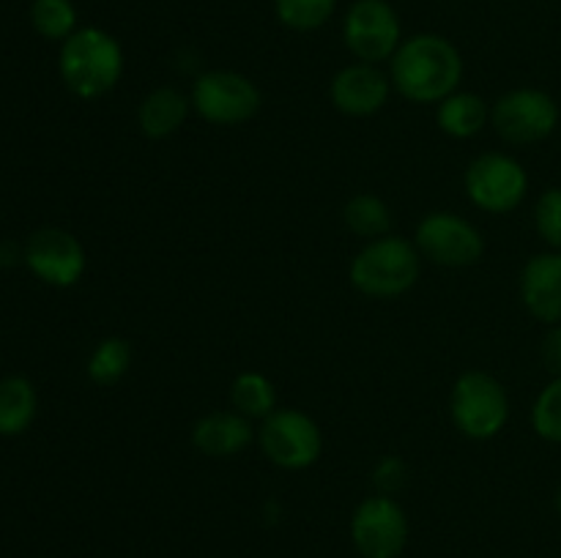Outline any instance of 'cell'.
<instances>
[{
  "label": "cell",
  "instance_id": "6da1fadb",
  "mask_svg": "<svg viewBox=\"0 0 561 558\" xmlns=\"http://www.w3.org/2000/svg\"><path fill=\"white\" fill-rule=\"evenodd\" d=\"M392 88L414 104H438L460 91L463 58L449 38L420 33L405 38L389 60Z\"/></svg>",
  "mask_w": 561,
  "mask_h": 558
},
{
  "label": "cell",
  "instance_id": "ba28073f",
  "mask_svg": "<svg viewBox=\"0 0 561 558\" xmlns=\"http://www.w3.org/2000/svg\"><path fill=\"white\" fill-rule=\"evenodd\" d=\"M491 126L510 146H535L559 126V104L542 88H513L491 104Z\"/></svg>",
  "mask_w": 561,
  "mask_h": 558
},
{
  "label": "cell",
  "instance_id": "277c9868",
  "mask_svg": "<svg viewBox=\"0 0 561 558\" xmlns=\"http://www.w3.org/2000/svg\"><path fill=\"white\" fill-rule=\"evenodd\" d=\"M513 405L504 383L482 370L458 375L449 392V419L469 441H493L507 427Z\"/></svg>",
  "mask_w": 561,
  "mask_h": 558
},
{
  "label": "cell",
  "instance_id": "7402d4cb",
  "mask_svg": "<svg viewBox=\"0 0 561 558\" xmlns=\"http://www.w3.org/2000/svg\"><path fill=\"white\" fill-rule=\"evenodd\" d=\"M31 22L49 42H66L77 31V9L71 0H33Z\"/></svg>",
  "mask_w": 561,
  "mask_h": 558
},
{
  "label": "cell",
  "instance_id": "e0dca14e",
  "mask_svg": "<svg viewBox=\"0 0 561 558\" xmlns=\"http://www.w3.org/2000/svg\"><path fill=\"white\" fill-rule=\"evenodd\" d=\"M436 124L453 140H471L491 124V104L471 91H455L436 104Z\"/></svg>",
  "mask_w": 561,
  "mask_h": 558
},
{
  "label": "cell",
  "instance_id": "52a82bcc",
  "mask_svg": "<svg viewBox=\"0 0 561 558\" xmlns=\"http://www.w3.org/2000/svg\"><path fill=\"white\" fill-rule=\"evenodd\" d=\"M261 452L283 470H307L321 460L323 432L310 414L299 408H277L257 430Z\"/></svg>",
  "mask_w": 561,
  "mask_h": 558
},
{
  "label": "cell",
  "instance_id": "8fae6325",
  "mask_svg": "<svg viewBox=\"0 0 561 558\" xmlns=\"http://www.w3.org/2000/svg\"><path fill=\"white\" fill-rule=\"evenodd\" d=\"M343 38L348 53L362 63L392 60L403 44L398 11L387 0H356L343 22Z\"/></svg>",
  "mask_w": 561,
  "mask_h": 558
},
{
  "label": "cell",
  "instance_id": "8992f818",
  "mask_svg": "<svg viewBox=\"0 0 561 558\" xmlns=\"http://www.w3.org/2000/svg\"><path fill=\"white\" fill-rule=\"evenodd\" d=\"M192 109L211 126L250 124L263 107V93L255 82L241 71L214 69L195 80L190 91Z\"/></svg>",
  "mask_w": 561,
  "mask_h": 558
},
{
  "label": "cell",
  "instance_id": "3957f363",
  "mask_svg": "<svg viewBox=\"0 0 561 558\" xmlns=\"http://www.w3.org/2000/svg\"><path fill=\"white\" fill-rule=\"evenodd\" d=\"M422 255L414 241L403 235H383L367 241L348 266V279L356 293L367 299H400L420 282Z\"/></svg>",
  "mask_w": 561,
  "mask_h": 558
},
{
  "label": "cell",
  "instance_id": "30bf717a",
  "mask_svg": "<svg viewBox=\"0 0 561 558\" xmlns=\"http://www.w3.org/2000/svg\"><path fill=\"white\" fill-rule=\"evenodd\" d=\"M409 514L392 496H367L351 514V542L362 558H400L409 545Z\"/></svg>",
  "mask_w": 561,
  "mask_h": 558
},
{
  "label": "cell",
  "instance_id": "ac0fdd59",
  "mask_svg": "<svg viewBox=\"0 0 561 558\" xmlns=\"http://www.w3.org/2000/svg\"><path fill=\"white\" fill-rule=\"evenodd\" d=\"M38 414V394L27 377L9 375L0 381V435H22Z\"/></svg>",
  "mask_w": 561,
  "mask_h": 558
},
{
  "label": "cell",
  "instance_id": "7a4b0ae2",
  "mask_svg": "<svg viewBox=\"0 0 561 558\" xmlns=\"http://www.w3.org/2000/svg\"><path fill=\"white\" fill-rule=\"evenodd\" d=\"M124 69L126 60L118 38L102 27H77L60 47V80L77 98L85 102L115 91Z\"/></svg>",
  "mask_w": 561,
  "mask_h": 558
},
{
  "label": "cell",
  "instance_id": "5b68a950",
  "mask_svg": "<svg viewBox=\"0 0 561 558\" xmlns=\"http://www.w3.org/2000/svg\"><path fill=\"white\" fill-rule=\"evenodd\" d=\"M463 189L471 206L493 217H504L524 206L529 195V173L510 153L488 151L469 162L463 173Z\"/></svg>",
  "mask_w": 561,
  "mask_h": 558
},
{
  "label": "cell",
  "instance_id": "cb8c5ba5",
  "mask_svg": "<svg viewBox=\"0 0 561 558\" xmlns=\"http://www.w3.org/2000/svg\"><path fill=\"white\" fill-rule=\"evenodd\" d=\"M531 430L548 443H561V377H551L531 403Z\"/></svg>",
  "mask_w": 561,
  "mask_h": 558
},
{
  "label": "cell",
  "instance_id": "4316f807",
  "mask_svg": "<svg viewBox=\"0 0 561 558\" xmlns=\"http://www.w3.org/2000/svg\"><path fill=\"white\" fill-rule=\"evenodd\" d=\"M540 359L548 375L561 377V323L548 326L546 337H542L540 342Z\"/></svg>",
  "mask_w": 561,
  "mask_h": 558
},
{
  "label": "cell",
  "instance_id": "83f0119b",
  "mask_svg": "<svg viewBox=\"0 0 561 558\" xmlns=\"http://www.w3.org/2000/svg\"><path fill=\"white\" fill-rule=\"evenodd\" d=\"M553 507H557V512H559V518H561V487L557 490V498H553Z\"/></svg>",
  "mask_w": 561,
  "mask_h": 558
},
{
  "label": "cell",
  "instance_id": "d6986e66",
  "mask_svg": "<svg viewBox=\"0 0 561 558\" xmlns=\"http://www.w3.org/2000/svg\"><path fill=\"white\" fill-rule=\"evenodd\" d=\"M343 222L356 239L376 241L392 233V208L376 191H359L343 208Z\"/></svg>",
  "mask_w": 561,
  "mask_h": 558
},
{
  "label": "cell",
  "instance_id": "4fadbf2b",
  "mask_svg": "<svg viewBox=\"0 0 561 558\" xmlns=\"http://www.w3.org/2000/svg\"><path fill=\"white\" fill-rule=\"evenodd\" d=\"M392 96V77L376 63L343 66L329 82V98L334 109L348 118H373L381 113Z\"/></svg>",
  "mask_w": 561,
  "mask_h": 558
},
{
  "label": "cell",
  "instance_id": "5bb4252c",
  "mask_svg": "<svg viewBox=\"0 0 561 558\" xmlns=\"http://www.w3.org/2000/svg\"><path fill=\"white\" fill-rule=\"evenodd\" d=\"M520 301L535 321L561 323V252H537L520 268Z\"/></svg>",
  "mask_w": 561,
  "mask_h": 558
},
{
  "label": "cell",
  "instance_id": "7c38bea8",
  "mask_svg": "<svg viewBox=\"0 0 561 558\" xmlns=\"http://www.w3.org/2000/svg\"><path fill=\"white\" fill-rule=\"evenodd\" d=\"M22 257L33 277L49 288H75L88 268L85 246L64 228H38L27 239Z\"/></svg>",
  "mask_w": 561,
  "mask_h": 558
},
{
  "label": "cell",
  "instance_id": "2e32d148",
  "mask_svg": "<svg viewBox=\"0 0 561 558\" xmlns=\"http://www.w3.org/2000/svg\"><path fill=\"white\" fill-rule=\"evenodd\" d=\"M192 113V98L181 93L179 88L162 85L148 91L137 107V126L148 140H168L181 126L186 124Z\"/></svg>",
  "mask_w": 561,
  "mask_h": 558
},
{
  "label": "cell",
  "instance_id": "9c48e42d",
  "mask_svg": "<svg viewBox=\"0 0 561 558\" xmlns=\"http://www.w3.org/2000/svg\"><path fill=\"white\" fill-rule=\"evenodd\" d=\"M414 244L422 260H431L442 268L477 266L485 255V235L469 219L453 211H433L416 224Z\"/></svg>",
  "mask_w": 561,
  "mask_h": 558
},
{
  "label": "cell",
  "instance_id": "484cf974",
  "mask_svg": "<svg viewBox=\"0 0 561 558\" xmlns=\"http://www.w3.org/2000/svg\"><path fill=\"white\" fill-rule=\"evenodd\" d=\"M409 463H405L400 454H387V457L378 460L376 468H373V485H376V490L381 492V496L394 498L405 485H409Z\"/></svg>",
  "mask_w": 561,
  "mask_h": 558
},
{
  "label": "cell",
  "instance_id": "d4e9b609",
  "mask_svg": "<svg viewBox=\"0 0 561 558\" xmlns=\"http://www.w3.org/2000/svg\"><path fill=\"white\" fill-rule=\"evenodd\" d=\"M535 230L542 244L561 252V186H551V189L537 197Z\"/></svg>",
  "mask_w": 561,
  "mask_h": 558
},
{
  "label": "cell",
  "instance_id": "ffe728a7",
  "mask_svg": "<svg viewBox=\"0 0 561 558\" xmlns=\"http://www.w3.org/2000/svg\"><path fill=\"white\" fill-rule=\"evenodd\" d=\"M230 405L250 421H263L279 408L277 386L263 372H239L230 383Z\"/></svg>",
  "mask_w": 561,
  "mask_h": 558
},
{
  "label": "cell",
  "instance_id": "44dd1931",
  "mask_svg": "<svg viewBox=\"0 0 561 558\" xmlns=\"http://www.w3.org/2000/svg\"><path fill=\"white\" fill-rule=\"evenodd\" d=\"M135 361L131 342L124 337H104L88 356L85 372L96 386H115L126 377Z\"/></svg>",
  "mask_w": 561,
  "mask_h": 558
},
{
  "label": "cell",
  "instance_id": "9a60e30c",
  "mask_svg": "<svg viewBox=\"0 0 561 558\" xmlns=\"http://www.w3.org/2000/svg\"><path fill=\"white\" fill-rule=\"evenodd\" d=\"M257 438L255 427L239 410H211L192 427V446L208 460H230L247 452Z\"/></svg>",
  "mask_w": 561,
  "mask_h": 558
},
{
  "label": "cell",
  "instance_id": "603a6c76",
  "mask_svg": "<svg viewBox=\"0 0 561 558\" xmlns=\"http://www.w3.org/2000/svg\"><path fill=\"white\" fill-rule=\"evenodd\" d=\"M337 0H274L277 20L290 31L310 33L332 20Z\"/></svg>",
  "mask_w": 561,
  "mask_h": 558
}]
</instances>
